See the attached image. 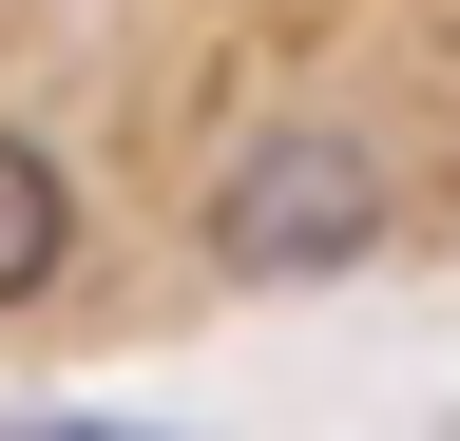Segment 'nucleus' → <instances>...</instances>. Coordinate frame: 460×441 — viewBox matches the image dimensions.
Segmentation results:
<instances>
[{"instance_id":"2","label":"nucleus","mask_w":460,"mask_h":441,"mask_svg":"<svg viewBox=\"0 0 460 441\" xmlns=\"http://www.w3.org/2000/svg\"><path fill=\"white\" fill-rule=\"evenodd\" d=\"M58 269H77V173L39 135H0V307H39Z\"/></svg>"},{"instance_id":"1","label":"nucleus","mask_w":460,"mask_h":441,"mask_svg":"<svg viewBox=\"0 0 460 441\" xmlns=\"http://www.w3.org/2000/svg\"><path fill=\"white\" fill-rule=\"evenodd\" d=\"M384 135L365 116H269L250 154L211 173V250L230 269H269V288H326V269H365L384 250Z\"/></svg>"},{"instance_id":"3","label":"nucleus","mask_w":460,"mask_h":441,"mask_svg":"<svg viewBox=\"0 0 460 441\" xmlns=\"http://www.w3.org/2000/svg\"><path fill=\"white\" fill-rule=\"evenodd\" d=\"M0 441H172V422H0Z\"/></svg>"}]
</instances>
